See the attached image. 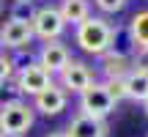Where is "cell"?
I'll use <instances>...</instances> for the list:
<instances>
[{"mask_svg":"<svg viewBox=\"0 0 148 137\" xmlns=\"http://www.w3.org/2000/svg\"><path fill=\"white\" fill-rule=\"evenodd\" d=\"M5 16V0H0V19Z\"/></svg>","mask_w":148,"mask_h":137,"instance_id":"cell-22","label":"cell"},{"mask_svg":"<svg viewBox=\"0 0 148 137\" xmlns=\"http://www.w3.org/2000/svg\"><path fill=\"white\" fill-rule=\"evenodd\" d=\"M134 49H137V47H134V41H132V36H129L126 25H112V44H110V52L123 55V58H132Z\"/></svg>","mask_w":148,"mask_h":137,"instance_id":"cell-14","label":"cell"},{"mask_svg":"<svg viewBox=\"0 0 148 137\" xmlns=\"http://www.w3.org/2000/svg\"><path fill=\"white\" fill-rule=\"evenodd\" d=\"M36 121V110L25 99L0 110V134L3 137H25Z\"/></svg>","mask_w":148,"mask_h":137,"instance_id":"cell-2","label":"cell"},{"mask_svg":"<svg viewBox=\"0 0 148 137\" xmlns=\"http://www.w3.org/2000/svg\"><path fill=\"white\" fill-rule=\"evenodd\" d=\"M74 41H77V47L82 49V52L101 58L104 52H110L112 25L104 19V16H88L82 25H77V30H74Z\"/></svg>","mask_w":148,"mask_h":137,"instance_id":"cell-1","label":"cell"},{"mask_svg":"<svg viewBox=\"0 0 148 137\" xmlns=\"http://www.w3.org/2000/svg\"><path fill=\"white\" fill-rule=\"evenodd\" d=\"M66 104H69V93L55 82L49 88H44L38 96H33V110L41 115H60L66 110Z\"/></svg>","mask_w":148,"mask_h":137,"instance_id":"cell-9","label":"cell"},{"mask_svg":"<svg viewBox=\"0 0 148 137\" xmlns=\"http://www.w3.org/2000/svg\"><path fill=\"white\" fill-rule=\"evenodd\" d=\"M140 104H143V110H145V115H148V99H143Z\"/></svg>","mask_w":148,"mask_h":137,"instance_id":"cell-24","label":"cell"},{"mask_svg":"<svg viewBox=\"0 0 148 137\" xmlns=\"http://www.w3.org/2000/svg\"><path fill=\"white\" fill-rule=\"evenodd\" d=\"M101 74H104V82L107 79H123L129 74V68H132V63H129V58H123V55H115V52H104L101 55Z\"/></svg>","mask_w":148,"mask_h":137,"instance_id":"cell-12","label":"cell"},{"mask_svg":"<svg viewBox=\"0 0 148 137\" xmlns=\"http://www.w3.org/2000/svg\"><path fill=\"white\" fill-rule=\"evenodd\" d=\"M33 16H36V3H11V8H8V19H14V22L30 25Z\"/></svg>","mask_w":148,"mask_h":137,"instance_id":"cell-16","label":"cell"},{"mask_svg":"<svg viewBox=\"0 0 148 137\" xmlns=\"http://www.w3.org/2000/svg\"><path fill=\"white\" fill-rule=\"evenodd\" d=\"M14 82H16V88L22 90V96H38L44 88L52 85V74L44 71V68L38 66V60H33V63H25V66L16 68Z\"/></svg>","mask_w":148,"mask_h":137,"instance_id":"cell-6","label":"cell"},{"mask_svg":"<svg viewBox=\"0 0 148 137\" xmlns=\"http://www.w3.org/2000/svg\"><path fill=\"white\" fill-rule=\"evenodd\" d=\"M60 16H63L66 25H82L85 19L90 16V0H60L58 5Z\"/></svg>","mask_w":148,"mask_h":137,"instance_id":"cell-11","label":"cell"},{"mask_svg":"<svg viewBox=\"0 0 148 137\" xmlns=\"http://www.w3.org/2000/svg\"><path fill=\"white\" fill-rule=\"evenodd\" d=\"M129 63H132V68L148 74V47H137V49H134V55L129 58Z\"/></svg>","mask_w":148,"mask_h":137,"instance_id":"cell-21","label":"cell"},{"mask_svg":"<svg viewBox=\"0 0 148 137\" xmlns=\"http://www.w3.org/2000/svg\"><path fill=\"white\" fill-rule=\"evenodd\" d=\"M123 82H126V99H132V101L148 99V74L145 71L129 68V74L123 77Z\"/></svg>","mask_w":148,"mask_h":137,"instance_id":"cell-13","label":"cell"},{"mask_svg":"<svg viewBox=\"0 0 148 137\" xmlns=\"http://www.w3.org/2000/svg\"><path fill=\"white\" fill-rule=\"evenodd\" d=\"M0 137H3V134H0Z\"/></svg>","mask_w":148,"mask_h":137,"instance_id":"cell-26","label":"cell"},{"mask_svg":"<svg viewBox=\"0 0 148 137\" xmlns=\"http://www.w3.org/2000/svg\"><path fill=\"white\" fill-rule=\"evenodd\" d=\"M71 60V49L66 47L60 38H55V41H44L41 49H38V66L44 68V71H49L55 77V74L63 71V66Z\"/></svg>","mask_w":148,"mask_h":137,"instance_id":"cell-7","label":"cell"},{"mask_svg":"<svg viewBox=\"0 0 148 137\" xmlns=\"http://www.w3.org/2000/svg\"><path fill=\"white\" fill-rule=\"evenodd\" d=\"M16 74V60L5 49H0V82H11Z\"/></svg>","mask_w":148,"mask_h":137,"instance_id":"cell-18","label":"cell"},{"mask_svg":"<svg viewBox=\"0 0 148 137\" xmlns=\"http://www.w3.org/2000/svg\"><path fill=\"white\" fill-rule=\"evenodd\" d=\"M112 110H115V101L110 99L104 82H93L90 88H85L82 93H79V115H88V118H99V121H104Z\"/></svg>","mask_w":148,"mask_h":137,"instance_id":"cell-3","label":"cell"},{"mask_svg":"<svg viewBox=\"0 0 148 137\" xmlns=\"http://www.w3.org/2000/svg\"><path fill=\"white\" fill-rule=\"evenodd\" d=\"M14 3H36V0H14Z\"/></svg>","mask_w":148,"mask_h":137,"instance_id":"cell-25","label":"cell"},{"mask_svg":"<svg viewBox=\"0 0 148 137\" xmlns=\"http://www.w3.org/2000/svg\"><path fill=\"white\" fill-rule=\"evenodd\" d=\"M107 134H110V126L99 118L88 115H74L66 129V137H107Z\"/></svg>","mask_w":148,"mask_h":137,"instance_id":"cell-10","label":"cell"},{"mask_svg":"<svg viewBox=\"0 0 148 137\" xmlns=\"http://www.w3.org/2000/svg\"><path fill=\"white\" fill-rule=\"evenodd\" d=\"M104 88H107V93H110V99L115 101V104L126 99V82H123V79H107Z\"/></svg>","mask_w":148,"mask_h":137,"instance_id":"cell-19","label":"cell"},{"mask_svg":"<svg viewBox=\"0 0 148 137\" xmlns=\"http://www.w3.org/2000/svg\"><path fill=\"white\" fill-rule=\"evenodd\" d=\"M30 27H33V36L36 38H41V41H55V38L63 36L66 22H63V16H60L58 5H41V8H36V16H33Z\"/></svg>","mask_w":148,"mask_h":137,"instance_id":"cell-4","label":"cell"},{"mask_svg":"<svg viewBox=\"0 0 148 137\" xmlns=\"http://www.w3.org/2000/svg\"><path fill=\"white\" fill-rule=\"evenodd\" d=\"M93 3H96V8H99L101 14H118V11L126 8L129 0H93Z\"/></svg>","mask_w":148,"mask_h":137,"instance_id":"cell-20","label":"cell"},{"mask_svg":"<svg viewBox=\"0 0 148 137\" xmlns=\"http://www.w3.org/2000/svg\"><path fill=\"white\" fill-rule=\"evenodd\" d=\"M14 101H22V90L16 88V82L14 79L11 82H0V110L14 104Z\"/></svg>","mask_w":148,"mask_h":137,"instance_id":"cell-17","label":"cell"},{"mask_svg":"<svg viewBox=\"0 0 148 137\" xmlns=\"http://www.w3.org/2000/svg\"><path fill=\"white\" fill-rule=\"evenodd\" d=\"M47 137H66V132H49Z\"/></svg>","mask_w":148,"mask_h":137,"instance_id":"cell-23","label":"cell"},{"mask_svg":"<svg viewBox=\"0 0 148 137\" xmlns=\"http://www.w3.org/2000/svg\"><path fill=\"white\" fill-rule=\"evenodd\" d=\"M126 30L132 36L134 47H148V11H137L126 22Z\"/></svg>","mask_w":148,"mask_h":137,"instance_id":"cell-15","label":"cell"},{"mask_svg":"<svg viewBox=\"0 0 148 137\" xmlns=\"http://www.w3.org/2000/svg\"><path fill=\"white\" fill-rule=\"evenodd\" d=\"M93 82H96L93 68L85 63V60H77V58H71L69 63L63 66V71L58 74V85L66 93H82V90L90 88Z\"/></svg>","mask_w":148,"mask_h":137,"instance_id":"cell-5","label":"cell"},{"mask_svg":"<svg viewBox=\"0 0 148 137\" xmlns=\"http://www.w3.org/2000/svg\"><path fill=\"white\" fill-rule=\"evenodd\" d=\"M33 27L27 22H14L5 19L0 25V49H25L33 41Z\"/></svg>","mask_w":148,"mask_h":137,"instance_id":"cell-8","label":"cell"}]
</instances>
